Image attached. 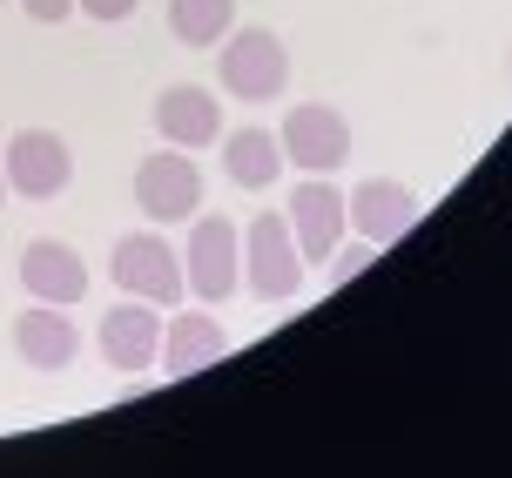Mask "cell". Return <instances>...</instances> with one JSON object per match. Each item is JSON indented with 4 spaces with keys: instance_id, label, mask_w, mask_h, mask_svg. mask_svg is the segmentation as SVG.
Masks as SVG:
<instances>
[{
    "instance_id": "obj_17",
    "label": "cell",
    "mask_w": 512,
    "mask_h": 478,
    "mask_svg": "<svg viewBox=\"0 0 512 478\" xmlns=\"http://www.w3.org/2000/svg\"><path fill=\"white\" fill-rule=\"evenodd\" d=\"M371 256H378V243H371V236H358V243L331 250V283H351V277L364 270V263H371Z\"/></svg>"
},
{
    "instance_id": "obj_16",
    "label": "cell",
    "mask_w": 512,
    "mask_h": 478,
    "mask_svg": "<svg viewBox=\"0 0 512 478\" xmlns=\"http://www.w3.org/2000/svg\"><path fill=\"white\" fill-rule=\"evenodd\" d=\"M236 27V0H169V34L182 48H223Z\"/></svg>"
},
{
    "instance_id": "obj_8",
    "label": "cell",
    "mask_w": 512,
    "mask_h": 478,
    "mask_svg": "<svg viewBox=\"0 0 512 478\" xmlns=\"http://www.w3.org/2000/svg\"><path fill=\"white\" fill-rule=\"evenodd\" d=\"M108 270H115V283H122L128 297H149V303H176L182 290H189V283H182V256H176V243H169L162 229L122 236L115 256H108Z\"/></svg>"
},
{
    "instance_id": "obj_19",
    "label": "cell",
    "mask_w": 512,
    "mask_h": 478,
    "mask_svg": "<svg viewBox=\"0 0 512 478\" xmlns=\"http://www.w3.org/2000/svg\"><path fill=\"white\" fill-rule=\"evenodd\" d=\"M21 14H27V21H41V27H61L68 14H75V0H21Z\"/></svg>"
},
{
    "instance_id": "obj_4",
    "label": "cell",
    "mask_w": 512,
    "mask_h": 478,
    "mask_svg": "<svg viewBox=\"0 0 512 478\" xmlns=\"http://www.w3.org/2000/svg\"><path fill=\"white\" fill-rule=\"evenodd\" d=\"M135 209L149 223H189L203 209V169H196V155L169 149V142L155 155H142L135 162Z\"/></svg>"
},
{
    "instance_id": "obj_20",
    "label": "cell",
    "mask_w": 512,
    "mask_h": 478,
    "mask_svg": "<svg viewBox=\"0 0 512 478\" xmlns=\"http://www.w3.org/2000/svg\"><path fill=\"white\" fill-rule=\"evenodd\" d=\"M0 202H7V169H0Z\"/></svg>"
},
{
    "instance_id": "obj_7",
    "label": "cell",
    "mask_w": 512,
    "mask_h": 478,
    "mask_svg": "<svg viewBox=\"0 0 512 478\" xmlns=\"http://www.w3.org/2000/svg\"><path fill=\"white\" fill-rule=\"evenodd\" d=\"M283 223H290V236H297V256H304V270H317V263H331V250L344 243V196H337L331 176H304L290 196H283Z\"/></svg>"
},
{
    "instance_id": "obj_12",
    "label": "cell",
    "mask_w": 512,
    "mask_h": 478,
    "mask_svg": "<svg viewBox=\"0 0 512 478\" xmlns=\"http://www.w3.org/2000/svg\"><path fill=\"white\" fill-rule=\"evenodd\" d=\"M14 357H21L27 371H68L81 357V330L75 317L61 310V303H34L14 317Z\"/></svg>"
},
{
    "instance_id": "obj_1",
    "label": "cell",
    "mask_w": 512,
    "mask_h": 478,
    "mask_svg": "<svg viewBox=\"0 0 512 478\" xmlns=\"http://www.w3.org/2000/svg\"><path fill=\"white\" fill-rule=\"evenodd\" d=\"M216 81L236 101H250V108L277 101L290 88V48H283V34H270V27H230L223 54H216Z\"/></svg>"
},
{
    "instance_id": "obj_13",
    "label": "cell",
    "mask_w": 512,
    "mask_h": 478,
    "mask_svg": "<svg viewBox=\"0 0 512 478\" xmlns=\"http://www.w3.org/2000/svg\"><path fill=\"white\" fill-rule=\"evenodd\" d=\"M21 283H27V297H34V303H61V310H75V303L88 297V263H81V250L41 236V243H27V250H21Z\"/></svg>"
},
{
    "instance_id": "obj_9",
    "label": "cell",
    "mask_w": 512,
    "mask_h": 478,
    "mask_svg": "<svg viewBox=\"0 0 512 478\" xmlns=\"http://www.w3.org/2000/svg\"><path fill=\"white\" fill-rule=\"evenodd\" d=\"M95 344H102L108 371H122V378L155 371V357H162V303H149V297L115 303L102 324H95Z\"/></svg>"
},
{
    "instance_id": "obj_18",
    "label": "cell",
    "mask_w": 512,
    "mask_h": 478,
    "mask_svg": "<svg viewBox=\"0 0 512 478\" xmlns=\"http://www.w3.org/2000/svg\"><path fill=\"white\" fill-rule=\"evenodd\" d=\"M142 0H75V14H88V21H102V27H115V21H128Z\"/></svg>"
},
{
    "instance_id": "obj_6",
    "label": "cell",
    "mask_w": 512,
    "mask_h": 478,
    "mask_svg": "<svg viewBox=\"0 0 512 478\" xmlns=\"http://www.w3.org/2000/svg\"><path fill=\"white\" fill-rule=\"evenodd\" d=\"M277 142H283V162L304 169V176H337V169L351 162V122L337 115L331 101H304V108H290Z\"/></svg>"
},
{
    "instance_id": "obj_14",
    "label": "cell",
    "mask_w": 512,
    "mask_h": 478,
    "mask_svg": "<svg viewBox=\"0 0 512 478\" xmlns=\"http://www.w3.org/2000/svg\"><path fill=\"white\" fill-rule=\"evenodd\" d=\"M230 351V330L216 324L209 310H176V324H162V371L169 378H196V371H209L216 357Z\"/></svg>"
},
{
    "instance_id": "obj_15",
    "label": "cell",
    "mask_w": 512,
    "mask_h": 478,
    "mask_svg": "<svg viewBox=\"0 0 512 478\" xmlns=\"http://www.w3.org/2000/svg\"><path fill=\"white\" fill-rule=\"evenodd\" d=\"M223 169L236 189H270L283 176V142L270 128H230L223 135Z\"/></svg>"
},
{
    "instance_id": "obj_21",
    "label": "cell",
    "mask_w": 512,
    "mask_h": 478,
    "mask_svg": "<svg viewBox=\"0 0 512 478\" xmlns=\"http://www.w3.org/2000/svg\"><path fill=\"white\" fill-rule=\"evenodd\" d=\"M506 75H512V68H506Z\"/></svg>"
},
{
    "instance_id": "obj_2",
    "label": "cell",
    "mask_w": 512,
    "mask_h": 478,
    "mask_svg": "<svg viewBox=\"0 0 512 478\" xmlns=\"http://www.w3.org/2000/svg\"><path fill=\"white\" fill-rule=\"evenodd\" d=\"M182 283L203 303H230L243 290V229L230 216H189V236H182Z\"/></svg>"
},
{
    "instance_id": "obj_5",
    "label": "cell",
    "mask_w": 512,
    "mask_h": 478,
    "mask_svg": "<svg viewBox=\"0 0 512 478\" xmlns=\"http://www.w3.org/2000/svg\"><path fill=\"white\" fill-rule=\"evenodd\" d=\"M0 169H7V189H14V196L54 202L68 182H75V149H68L54 128H21V135H7Z\"/></svg>"
},
{
    "instance_id": "obj_3",
    "label": "cell",
    "mask_w": 512,
    "mask_h": 478,
    "mask_svg": "<svg viewBox=\"0 0 512 478\" xmlns=\"http://www.w3.org/2000/svg\"><path fill=\"white\" fill-rule=\"evenodd\" d=\"M304 256H297V236H290V223H283V209H263V216H250V229H243V290L263 303H290L297 290H304Z\"/></svg>"
},
{
    "instance_id": "obj_11",
    "label": "cell",
    "mask_w": 512,
    "mask_h": 478,
    "mask_svg": "<svg viewBox=\"0 0 512 478\" xmlns=\"http://www.w3.org/2000/svg\"><path fill=\"white\" fill-rule=\"evenodd\" d=\"M155 128H162V142L169 149H209V142H223V101L216 88H196V81H176V88H162L155 95Z\"/></svg>"
},
{
    "instance_id": "obj_10",
    "label": "cell",
    "mask_w": 512,
    "mask_h": 478,
    "mask_svg": "<svg viewBox=\"0 0 512 478\" xmlns=\"http://www.w3.org/2000/svg\"><path fill=\"white\" fill-rule=\"evenodd\" d=\"M418 189L411 182H391V176H364L351 196H344V223L358 229V236H371L378 250H391L398 236H405L411 223H418Z\"/></svg>"
}]
</instances>
